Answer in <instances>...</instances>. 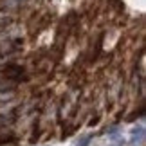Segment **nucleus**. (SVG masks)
<instances>
[{
  "mask_svg": "<svg viewBox=\"0 0 146 146\" xmlns=\"http://www.w3.org/2000/svg\"><path fill=\"white\" fill-rule=\"evenodd\" d=\"M144 143V126L137 125L130 130V144L132 146H141Z\"/></svg>",
  "mask_w": 146,
  "mask_h": 146,
  "instance_id": "obj_1",
  "label": "nucleus"
},
{
  "mask_svg": "<svg viewBox=\"0 0 146 146\" xmlns=\"http://www.w3.org/2000/svg\"><path fill=\"white\" fill-rule=\"evenodd\" d=\"M90 139H92L90 135H87V137H83V139H81V141H80V143H78V146H88V143H90Z\"/></svg>",
  "mask_w": 146,
  "mask_h": 146,
  "instance_id": "obj_2",
  "label": "nucleus"
}]
</instances>
